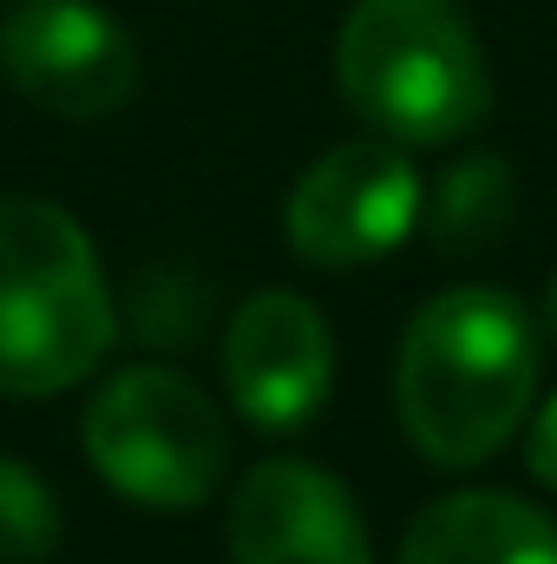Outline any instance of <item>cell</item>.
Wrapping results in <instances>:
<instances>
[{
    "instance_id": "obj_13",
    "label": "cell",
    "mask_w": 557,
    "mask_h": 564,
    "mask_svg": "<svg viewBox=\"0 0 557 564\" xmlns=\"http://www.w3.org/2000/svg\"><path fill=\"white\" fill-rule=\"evenodd\" d=\"M525 466H532V479L557 492V394L532 414V433H525Z\"/></svg>"
},
{
    "instance_id": "obj_14",
    "label": "cell",
    "mask_w": 557,
    "mask_h": 564,
    "mask_svg": "<svg viewBox=\"0 0 557 564\" xmlns=\"http://www.w3.org/2000/svg\"><path fill=\"white\" fill-rule=\"evenodd\" d=\"M545 315H551V328H557V282H551V295H545Z\"/></svg>"
},
{
    "instance_id": "obj_11",
    "label": "cell",
    "mask_w": 557,
    "mask_h": 564,
    "mask_svg": "<svg viewBox=\"0 0 557 564\" xmlns=\"http://www.w3.org/2000/svg\"><path fill=\"white\" fill-rule=\"evenodd\" d=\"M119 322L144 348H197L217 322V289H210V276H197L184 263H144L125 282Z\"/></svg>"
},
{
    "instance_id": "obj_8",
    "label": "cell",
    "mask_w": 557,
    "mask_h": 564,
    "mask_svg": "<svg viewBox=\"0 0 557 564\" xmlns=\"http://www.w3.org/2000/svg\"><path fill=\"white\" fill-rule=\"evenodd\" d=\"M223 388L256 433L308 426L335 388V335L321 308L288 289L250 295L223 335Z\"/></svg>"
},
{
    "instance_id": "obj_10",
    "label": "cell",
    "mask_w": 557,
    "mask_h": 564,
    "mask_svg": "<svg viewBox=\"0 0 557 564\" xmlns=\"http://www.w3.org/2000/svg\"><path fill=\"white\" fill-rule=\"evenodd\" d=\"M512 217H518V177L499 151H466L452 158L426 204H419V224H426V243L446 257V263H472L485 250H499L512 237Z\"/></svg>"
},
{
    "instance_id": "obj_1",
    "label": "cell",
    "mask_w": 557,
    "mask_h": 564,
    "mask_svg": "<svg viewBox=\"0 0 557 564\" xmlns=\"http://www.w3.org/2000/svg\"><path fill=\"white\" fill-rule=\"evenodd\" d=\"M538 322L505 289H439L401 335L394 408L419 459L466 473L505 453L538 394Z\"/></svg>"
},
{
    "instance_id": "obj_5",
    "label": "cell",
    "mask_w": 557,
    "mask_h": 564,
    "mask_svg": "<svg viewBox=\"0 0 557 564\" xmlns=\"http://www.w3.org/2000/svg\"><path fill=\"white\" fill-rule=\"evenodd\" d=\"M419 204L426 184L394 139L335 144L295 177L282 204V243L315 270H361L414 237Z\"/></svg>"
},
{
    "instance_id": "obj_2",
    "label": "cell",
    "mask_w": 557,
    "mask_h": 564,
    "mask_svg": "<svg viewBox=\"0 0 557 564\" xmlns=\"http://www.w3.org/2000/svg\"><path fill=\"white\" fill-rule=\"evenodd\" d=\"M119 335L92 237L53 197H0V394L46 401L86 381Z\"/></svg>"
},
{
    "instance_id": "obj_7",
    "label": "cell",
    "mask_w": 557,
    "mask_h": 564,
    "mask_svg": "<svg viewBox=\"0 0 557 564\" xmlns=\"http://www.w3.org/2000/svg\"><path fill=\"white\" fill-rule=\"evenodd\" d=\"M230 564H374L368 512L315 459H256L230 492Z\"/></svg>"
},
{
    "instance_id": "obj_9",
    "label": "cell",
    "mask_w": 557,
    "mask_h": 564,
    "mask_svg": "<svg viewBox=\"0 0 557 564\" xmlns=\"http://www.w3.org/2000/svg\"><path fill=\"white\" fill-rule=\"evenodd\" d=\"M401 564H557V519L518 492H446L401 539Z\"/></svg>"
},
{
    "instance_id": "obj_12",
    "label": "cell",
    "mask_w": 557,
    "mask_h": 564,
    "mask_svg": "<svg viewBox=\"0 0 557 564\" xmlns=\"http://www.w3.org/2000/svg\"><path fill=\"white\" fill-rule=\"evenodd\" d=\"M59 539H66V519L53 486L33 466L0 459V564H46Z\"/></svg>"
},
{
    "instance_id": "obj_3",
    "label": "cell",
    "mask_w": 557,
    "mask_h": 564,
    "mask_svg": "<svg viewBox=\"0 0 557 564\" xmlns=\"http://www.w3.org/2000/svg\"><path fill=\"white\" fill-rule=\"evenodd\" d=\"M335 86L394 144H452L492 112V66L459 0H354L335 33Z\"/></svg>"
},
{
    "instance_id": "obj_4",
    "label": "cell",
    "mask_w": 557,
    "mask_h": 564,
    "mask_svg": "<svg viewBox=\"0 0 557 564\" xmlns=\"http://www.w3.org/2000/svg\"><path fill=\"white\" fill-rule=\"evenodd\" d=\"M92 473L151 512H197L230 473V426L217 401L177 368H125L86 401Z\"/></svg>"
},
{
    "instance_id": "obj_6",
    "label": "cell",
    "mask_w": 557,
    "mask_h": 564,
    "mask_svg": "<svg viewBox=\"0 0 557 564\" xmlns=\"http://www.w3.org/2000/svg\"><path fill=\"white\" fill-rule=\"evenodd\" d=\"M0 73L26 106L66 126L119 119L144 86L132 33L92 0H20L0 20Z\"/></svg>"
}]
</instances>
